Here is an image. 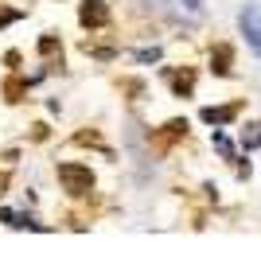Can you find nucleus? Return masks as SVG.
Wrapping results in <instances>:
<instances>
[{
    "label": "nucleus",
    "instance_id": "f257e3e1",
    "mask_svg": "<svg viewBox=\"0 0 261 257\" xmlns=\"http://www.w3.org/2000/svg\"><path fill=\"white\" fill-rule=\"evenodd\" d=\"M59 179H63V187L70 195H90V187H94V171L82 168V164H59Z\"/></svg>",
    "mask_w": 261,
    "mask_h": 257
},
{
    "label": "nucleus",
    "instance_id": "f03ea898",
    "mask_svg": "<svg viewBox=\"0 0 261 257\" xmlns=\"http://www.w3.org/2000/svg\"><path fill=\"white\" fill-rule=\"evenodd\" d=\"M242 32H246V39H250V47L261 55V4L257 0H250V4L242 8Z\"/></svg>",
    "mask_w": 261,
    "mask_h": 257
},
{
    "label": "nucleus",
    "instance_id": "7ed1b4c3",
    "mask_svg": "<svg viewBox=\"0 0 261 257\" xmlns=\"http://www.w3.org/2000/svg\"><path fill=\"white\" fill-rule=\"evenodd\" d=\"M78 20L86 23V28H106L109 23V4L106 0H86V4L78 8Z\"/></svg>",
    "mask_w": 261,
    "mask_h": 257
},
{
    "label": "nucleus",
    "instance_id": "20e7f679",
    "mask_svg": "<svg viewBox=\"0 0 261 257\" xmlns=\"http://www.w3.org/2000/svg\"><path fill=\"white\" fill-rule=\"evenodd\" d=\"M168 8L175 12V20H187V23L203 20V0H168Z\"/></svg>",
    "mask_w": 261,
    "mask_h": 257
},
{
    "label": "nucleus",
    "instance_id": "39448f33",
    "mask_svg": "<svg viewBox=\"0 0 261 257\" xmlns=\"http://www.w3.org/2000/svg\"><path fill=\"white\" fill-rule=\"evenodd\" d=\"M238 117V106H207L203 109V121L207 125H226V121Z\"/></svg>",
    "mask_w": 261,
    "mask_h": 257
},
{
    "label": "nucleus",
    "instance_id": "423d86ee",
    "mask_svg": "<svg viewBox=\"0 0 261 257\" xmlns=\"http://www.w3.org/2000/svg\"><path fill=\"white\" fill-rule=\"evenodd\" d=\"M230 59H234V51H230L226 43L211 51V63H215V74H230Z\"/></svg>",
    "mask_w": 261,
    "mask_h": 257
},
{
    "label": "nucleus",
    "instance_id": "0eeeda50",
    "mask_svg": "<svg viewBox=\"0 0 261 257\" xmlns=\"http://www.w3.org/2000/svg\"><path fill=\"white\" fill-rule=\"evenodd\" d=\"M0 218H4V222H8L12 230H23V226H35L32 218H28V214H16V211H8V207L0 211Z\"/></svg>",
    "mask_w": 261,
    "mask_h": 257
},
{
    "label": "nucleus",
    "instance_id": "6e6552de",
    "mask_svg": "<svg viewBox=\"0 0 261 257\" xmlns=\"http://www.w3.org/2000/svg\"><path fill=\"white\" fill-rule=\"evenodd\" d=\"M242 148H261V125H246L242 128Z\"/></svg>",
    "mask_w": 261,
    "mask_h": 257
},
{
    "label": "nucleus",
    "instance_id": "1a4fd4ad",
    "mask_svg": "<svg viewBox=\"0 0 261 257\" xmlns=\"http://www.w3.org/2000/svg\"><path fill=\"white\" fill-rule=\"evenodd\" d=\"M191 86H195V74H191V70L172 74V90H175V94H191Z\"/></svg>",
    "mask_w": 261,
    "mask_h": 257
},
{
    "label": "nucleus",
    "instance_id": "9d476101",
    "mask_svg": "<svg viewBox=\"0 0 261 257\" xmlns=\"http://www.w3.org/2000/svg\"><path fill=\"white\" fill-rule=\"evenodd\" d=\"M4 94H8V101H20V94H23V82H20V78H12V82L4 86Z\"/></svg>",
    "mask_w": 261,
    "mask_h": 257
},
{
    "label": "nucleus",
    "instance_id": "9b49d317",
    "mask_svg": "<svg viewBox=\"0 0 261 257\" xmlns=\"http://www.w3.org/2000/svg\"><path fill=\"white\" fill-rule=\"evenodd\" d=\"M59 51V39H55V35H43V39H39V55H55Z\"/></svg>",
    "mask_w": 261,
    "mask_h": 257
},
{
    "label": "nucleus",
    "instance_id": "f8f14e48",
    "mask_svg": "<svg viewBox=\"0 0 261 257\" xmlns=\"http://www.w3.org/2000/svg\"><path fill=\"white\" fill-rule=\"evenodd\" d=\"M160 59V47H144V51H137V63H156Z\"/></svg>",
    "mask_w": 261,
    "mask_h": 257
},
{
    "label": "nucleus",
    "instance_id": "ddd939ff",
    "mask_svg": "<svg viewBox=\"0 0 261 257\" xmlns=\"http://www.w3.org/2000/svg\"><path fill=\"white\" fill-rule=\"evenodd\" d=\"M215 148L222 152V156H234V148H230V140L222 137V133H215Z\"/></svg>",
    "mask_w": 261,
    "mask_h": 257
},
{
    "label": "nucleus",
    "instance_id": "4468645a",
    "mask_svg": "<svg viewBox=\"0 0 261 257\" xmlns=\"http://www.w3.org/2000/svg\"><path fill=\"white\" fill-rule=\"evenodd\" d=\"M0 187H4V175H0Z\"/></svg>",
    "mask_w": 261,
    "mask_h": 257
}]
</instances>
